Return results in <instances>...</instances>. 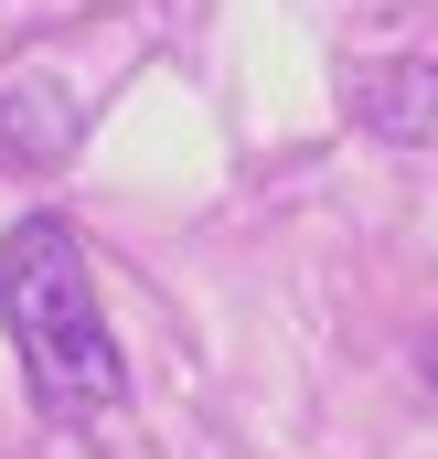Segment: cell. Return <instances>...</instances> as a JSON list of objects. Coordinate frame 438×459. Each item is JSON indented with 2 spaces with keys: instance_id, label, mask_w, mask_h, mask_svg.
I'll list each match as a JSON object with an SVG mask.
<instances>
[{
  "instance_id": "3957f363",
  "label": "cell",
  "mask_w": 438,
  "mask_h": 459,
  "mask_svg": "<svg viewBox=\"0 0 438 459\" xmlns=\"http://www.w3.org/2000/svg\"><path fill=\"white\" fill-rule=\"evenodd\" d=\"M75 150V97L65 86H0V160L11 171H54Z\"/></svg>"
},
{
  "instance_id": "7a4b0ae2",
  "label": "cell",
  "mask_w": 438,
  "mask_h": 459,
  "mask_svg": "<svg viewBox=\"0 0 438 459\" xmlns=\"http://www.w3.org/2000/svg\"><path fill=\"white\" fill-rule=\"evenodd\" d=\"M353 117H364L385 150H428L438 139V65L428 54H385L374 75H353Z\"/></svg>"
},
{
  "instance_id": "277c9868",
  "label": "cell",
  "mask_w": 438,
  "mask_h": 459,
  "mask_svg": "<svg viewBox=\"0 0 438 459\" xmlns=\"http://www.w3.org/2000/svg\"><path fill=\"white\" fill-rule=\"evenodd\" d=\"M428 385H438V342H428Z\"/></svg>"
},
{
  "instance_id": "6da1fadb",
  "label": "cell",
  "mask_w": 438,
  "mask_h": 459,
  "mask_svg": "<svg viewBox=\"0 0 438 459\" xmlns=\"http://www.w3.org/2000/svg\"><path fill=\"white\" fill-rule=\"evenodd\" d=\"M0 321L11 352L32 374V406L54 428H108L128 406V352L108 332V299H97V267L65 214H22L0 235Z\"/></svg>"
}]
</instances>
